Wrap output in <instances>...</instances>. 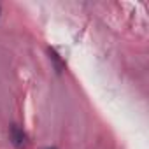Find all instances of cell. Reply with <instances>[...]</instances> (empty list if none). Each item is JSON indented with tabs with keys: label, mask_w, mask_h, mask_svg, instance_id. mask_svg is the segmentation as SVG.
Returning a JSON list of instances; mask_svg holds the SVG:
<instances>
[{
	"label": "cell",
	"mask_w": 149,
	"mask_h": 149,
	"mask_svg": "<svg viewBox=\"0 0 149 149\" xmlns=\"http://www.w3.org/2000/svg\"><path fill=\"white\" fill-rule=\"evenodd\" d=\"M11 140H13V144H14L18 149L25 147V144H26V135H25V132H23L18 125H13V126H11Z\"/></svg>",
	"instance_id": "1"
},
{
	"label": "cell",
	"mask_w": 149,
	"mask_h": 149,
	"mask_svg": "<svg viewBox=\"0 0 149 149\" xmlns=\"http://www.w3.org/2000/svg\"><path fill=\"white\" fill-rule=\"evenodd\" d=\"M47 149H56V147H47Z\"/></svg>",
	"instance_id": "2"
}]
</instances>
